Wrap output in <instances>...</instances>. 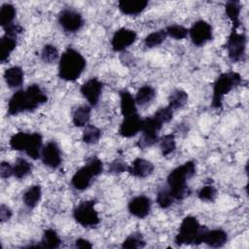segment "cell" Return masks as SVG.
Wrapping results in <instances>:
<instances>
[{
	"instance_id": "5",
	"label": "cell",
	"mask_w": 249,
	"mask_h": 249,
	"mask_svg": "<svg viewBox=\"0 0 249 249\" xmlns=\"http://www.w3.org/2000/svg\"><path fill=\"white\" fill-rule=\"evenodd\" d=\"M10 146L13 150L25 152L29 158L37 160L41 155L42 135L38 132L27 133L20 131L11 137Z\"/></svg>"
},
{
	"instance_id": "6",
	"label": "cell",
	"mask_w": 249,
	"mask_h": 249,
	"mask_svg": "<svg viewBox=\"0 0 249 249\" xmlns=\"http://www.w3.org/2000/svg\"><path fill=\"white\" fill-rule=\"evenodd\" d=\"M103 170V163L97 158H91L87 164L78 169L71 179L72 186L79 191L86 190L91 184L93 178Z\"/></svg>"
},
{
	"instance_id": "18",
	"label": "cell",
	"mask_w": 249,
	"mask_h": 249,
	"mask_svg": "<svg viewBox=\"0 0 249 249\" xmlns=\"http://www.w3.org/2000/svg\"><path fill=\"white\" fill-rule=\"evenodd\" d=\"M146 0H121L118 2L119 10L127 16H136L141 14L147 7Z\"/></svg>"
},
{
	"instance_id": "12",
	"label": "cell",
	"mask_w": 249,
	"mask_h": 249,
	"mask_svg": "<svg viewBox=\"0 0 249 249\" xmlns=\"http://www.w3.org/2000/svg\"><path fill=\"white\" fill-rule=\"evenodd\" d=\"M135 40V31L128 28H120L114 33L111 40V46L115 52H122L132 45Z\"/></svg>"
},
{
	"instance_id": "24",
	"label": "cell",
	"mask_w": 249,
	"mask_h": 249,
	"mask_svg": "<svg viewBox=\"0 0 249 249\" xmlns=\"http://www.w3.org/2000/svg\"><path fill=\"white\" fill-rule=\"evenodd\" d=\"M90 112H91L90 106L87 104L79 106L73 113V117H72L73 124L79 127L86 126L87 124H89Z\"/></svg>"
},
{
	"instance_id": "13",
	"label": "cell",
	"mask_w": 249,
	"mask_h": 249,
	"mask_svg": "<svg viewBox=\"0 0 249 249\" xmlns=\"http://www.w3.org/2000/svg\"><path fill=\"white\" fill-rule=\"evenodd\" d=\"M102 88L103 85L98 79L90 78L82 85L80 91L88 100L90 106H95L98 103L99 97L101 95Z\"/></svg>"
},
{
	"instance_id": "37",
	"label": "cell",
	"mask_w": 249,
	"mask_h": 249,
	"mask_svg": "<svg viewBox=\"0 0 249 249\" xmlns=\"http://www.w3.org/2000/svg\"><path fill=\"white\" fill-rule=\"evenodd\" d=\"M165 31H166L167 35H169L170 37H172L176 40L184 39L185 37H187V35L189 33V30L186 27H184L182 25H179V24L169 25V26L166 27Z\"/></svg>"
},
{
	"instance_id": "41",
	"label": "cell",
	"mask_w": 249,
	"mask_h": 249,
	"mask_svg": "<svg viewBox=\"0 0 249 249\" xmlns=\"http://www.w3.org/2000/svg\"><path fill=\"white\" fill-rule=\"evenodd\" d=\"M127 168H128V165L120 159L115 160L109 164V172L114 174H119L124 171H127Z\"/></svg>"
},
{
	"instance_id": "36",
	"label": "cell",
	"mask_w": 249,
	"mask_h": 249,
	"mask_svg": "<svg viewBox=\"0 0 249 249\" xmlns=\"http://www.w3.org/2000/svg\"><path fill=\"white\" fill-rule=\"evenodd\" d=\"M173 196L168 189H161L157 194V203L160 208H168L173 203Z\"/></svg>"
},
{
	"instance_id": "9",
	"label": "cell",
	"mask_w": 249,
	"mask_h": 249,
	"mask_svg": "<svg viewBox=\"0 0 249 249\" xmlns=\"http://www.w3.org/2000/svg\"><path fill=\"white\" fill-rule=\"evenodd\" d=\"M228 55L233 62L243 59L246 49V37L243 33H238L236 29H232L226 44Z\"/></svg>"
},
{
	"instance_id": "21",
	"label": "cell",
	"mask_w": 249,
	"mask_h": 249,
	"mask_svg": "<svg viewBox=\"0 0 249 249\" xmlns=\"http://www.w3.org/2000/svg\"><path fill=\"white\" fill-rule=\"evenodd\" d=\"M121 112L124 117L136 114V102L131 93L125 89L120 91Z\"/></svg>"
},
{
	"instance_id": "23",
	"label": "cell",
	"mask_w": 249,
	"mask_h": 249,
	"mask_svg": "<svg viewBox=\"0 0 249 249\" xmlns=\"http://www.w3.org/2000/svg\"><path fill=\"white\" fill-rule=\"evenodd\" d=\"M41 196H42L41 186L33 185V186H30L24 192L23 196H22V200H23L24 204L27 207L33 208L39 203V201L41 200Z\"/></svg>"
},
{
	"instance_id": "15",
	"label": "cell",
	"mask_w": 249,
	"mask_h": 249,
	"mask_svg": "<svg viewBox=\"0 0 249 249\" xmlns=\"http://www.w3.org/2000/svg\"><path fill=\"white\" fill-rule=\"evenodd\" d=\"M152 202L146 196H137L131 198L128 202L127 208L131 215L139 219H143L149 215L151 211Z\"/></svg>"
},
{
	"instance_id": "40",
	"label": "cell",
	"mask_w": 249,
	"mask_h": 249,
	"mask_svg": "<svg viewBox=\"0 0 249 249\" xmlns=\"http://www.w3.org/2000/svg\"><path fill=\"white\" fill-rule=\"evenodd\" d=\"M216 196L217 190L212 185H206L198 192V197L203 201H213Z\"/></svg>"
},
{
	"instance_id": "28",
	"label": "cell",
	"mask_w": 249,
	"mask_h": 249,
	"mask_svg": "<svg viewBox=\"0 0 249 249\" xmlns=\"http://www.w3.org/2000/svg\"><path fill=\"white\" fill-rule=\"evenodd\" d=\"M188 101V94L183 89H175L168 96V106L172 110L182 108Z\"/></svg>"
},
{
	"instance_id": "20",
	"label": "cell",
	"mask_w": 249,
	"mask_h": 249,
	"mask_svg": "<svg viewBox=\"0 0 249 249\" xmlns=\"http://www.w3.org/2000/svg\"><path fill=\"white\" fill-rule=\"evenodd\" d=\"M23 71L19 66H12L6 69L4 73V79L9 88L15 89L18 88L23 83Z\"/></svg>"
},
{
	"instance_id": "14",
	"label": "cell",
	"mask_w": 249,
	"mask_h": 249,
	"mask_svg": "<svg viewBox=\"0 0 249 249\" xmlns=\"http://www.w3.org/2000/svg\"><path fill=\"white\" fill-rule=\"evenodd\" d=\"M41 159L45 165L57 168L61 163V152L54 141L48 142L41 151Z\"/></svg>"
},
{
	"instance_id": "10",
	"label": "cell",
	"mask_w": 249,
	"mask_h": 249,
	"mask_svg": "<svg viewBox=\"0 0 249 249\" xmlns=\"http://www.w3.org/2000/svg\"><path fill=\"white\" fill-rule=\"evenodd\" d=\"M58 22L64 31L74 33L82 28L84 19L80 13L71 9H64L58 15Z\"/></svg>"
},
{
	"instance_id": "33",
	"label": "cell",
	"mask_w": 249,
	"mask_h": 249,
	"mask_svg": "<svg viewBox=\"0 0 249 249\" xmlns=\"http://www.w3.org/2000/svg\"><path fill=\"white\" fill-rule=\"evenodd\" d=\"M167 37L166 31L161 29L156 32H153L151 34H149L146 38H145V46L147 48H155L157 46H160Z\"/></svg>"
},
{
	"instance_id": "2",
	"label": "cell",
	"mask_w": 249,
	"mask_h": 249,
	"mask_svg": "<svg viewBox=\"0 0 249 249\" xmlns=\"http://www.w3.org/2000/svg\"><path fill=\"white\" fill-rule=\"evenodd\" d=\"M196 173V164L194 161H187L184 164L173 169L167 176L168 190L176 200H182L191 194V189L187 181Z\"/></svg>"
},
{
	"instance_id": "26",
	"label": "cell",
	"mask_w": 249,
	"mask_h": 249,
	"mask_svg": "<svg viewBox=\"0 0 249 249\" xmlns=\"http://www.w3.org/2000/svg\"><path fill=\"white\" fill-rule=\"evenodd\" d=\"M226 14L232 23V29H237L240 26L239 14L241 10L240 3L238 1H228L226 4Z\"/></svg>"
},
{
	"instance_id": "19",
	"label": "cell",
	"mask_w": 249,
	"mask_h": 249,
	"mask_svg": "<svg viewBox=\"0 0 249 249\" xmlns=\"http://www.w3.org/2000/svg\"><path fill=\"white\" fill-rule=\"evenodd\" d=\"M228 241V234L223 230H207L203 235L202 243L207 244L210 247L218 248L222 247Z\"/></svg>"
},
{
	"instance_id": "3",
	"label": "cell",
	"mask_w": 249,
	"mask_h": 249,
	"mask_svg": "<svg viewBox=\"0 0 249 249\" xmlns=\"http://www.w3.org/2000/svg\"><path fill=\"white\" fill-rule=\"evenodd\" d=\"M87 65L84 56L75 49H66L60 56L58 65V75L59 77L68 82L76 81Z\"/></svg>"
},
{
	"instance_id": "31",
	"label": "cell",
	"mask_w": 249,
	"mask_h": 249,
	"mask_svg": "<svg viewBox=\"0 0 249 249\" xmlns=\"http://www.w3.org/2000/svg\"><path fill=\"white\" fill-rule=\"evenodd\" d=\"M32 171V164L25 159L18 158L14 164V176L18 179H21L27 176Z\"/></svg>"
},
{
	"instance_id": "42",
	"label": "cell",
	"mask_w": 249,
	"mask_h": 249,
	"mask_svg": "<svg viewBox=\"0 0 249 249\" xmlns=\"http://www.w3.org/2000/svg\"><path fill=\"white\" fill-rule=\"evenodd\" d=\"M158 141H159V137H154V136H150L142 133V135L137 141V146L140 149H146L148 147L155 145Z\"/></svg>"
},
{
	"instance_id": "11",
	"label": "cell",
	"mask_w": 249,
	"mask_h": 249,
	"mask_svg": "<svg viewBox=\"0 0 249 249\" xmlns=\"http://www.w3.org/2000/svg\"><path fill=\"white\" fill-rule=\"evenodd\" d=\"M192 42L199 47L212 39V27L205 20H197L189 30Z\"/></svg>"
},
{
	"instance_id": "34",
	"label": "cell",
	"mask_w": 249,
	"mask_h": 249,
	"mask_svg": "<svg viewBox=\"0 0 249 249\" xmlns=\"http://www.w3.org/2000/svg\"><path fill=\"white\" fill-rule=\"evenodd\" d=\"M160 147L161 151V155L166 157L170 155L176 148L175 137L173 134H166L160 140Z\"/></svg>"
},
{
	"instance_id": "27",
	"label": "cell",
	"mask_w": 249,
	"mask_h": 249,
	"mask_svg": "<svg viewBox=\"0 0 249 249\" xmlns=\"http://www.w3.org/2000/svg\"><path fill=\"white\" fill-rule=\"evenodd\" d=\"M162 124L159 122L154 116L143 119L142 122V128L141 131L143 134L154 136V137H159V131L161 129Z\"/></svg>"
},
{
	"instance_id": "30",
	"label": "cell",
	"mask_w": 249,
	"mask_h": 249,
	"mask_svg": "<svg viewBox=\"0 0 249 249\" xmlns=\"http://www.w3.org/2000/svg\"><path fill=\"white\" fill-rule=\"evenodd\" d=\"M156 95V90L151 86H143L141 87L135 95V102L139 105H145L153 100Z\"/></svg>"
},
{
	"instance_id": "1",
	"label": "cell",
	"mask_w": 249,
	"mask_h": 249,
	"mask_svg": "<svg viewBox=\"0 0 249 249\" xmlns=\"http://www.w3.org/2000/svg\"><path fill=\"white\" fill-rule=\"evenodd\" d=\"M47 95L39 85H31L26 89L16 91L8 101V114L16 116L26 111H33L46 103Z\"/></svg>"
},
{
	"instance_id": "7",
	"label": "cell",
	"mask_w": 249,
	"mask_h": 249,
	"mask_svg": "<svg viewBox=\"0 0 249 249\" xmlns=\"http://www.w3.org/2000/svg\"><path fill=\"white\" fill-rule=\"evenodd\" d=\"M241 80V76L233 71L221 74L213 86L212 106L216 109H220L222 107V100L224 95L229 93L232 89L239 86Z\"/></svg>"
},
{
	"instance_id": "45",
	"label": "cell",
	"mask_w": 249,
	"mask_h": 249,
	"mask_svg": "<svg viewBox=\"0 0 249 249\" xmlns=\"http://www.w3.org/2000/svg\"><path fill=\"white\" fill-rule=\"evenodd\" d=\"M12 217V210L5 204H1L0 206V221L4 223L8 221Z\"/></svg>"
},
{
	"instance_id": "16",
	"label": "cell",
	"mask_w": 249,
	"mask_h": 249,
	"mask_svg": "<svg viewBox=\"0 0 249 249\" xmlns=\"http://www.w3.org/2000/svg\"><path fill=\"white\" fill-rule=\"evenodd\" d=\"M124 118V119L119 128V133L123 137H132L136 135L139 131H141L143 119H141L137 114H133Z\"/></svg>"
},
{
	"instance_id": "22",
	"label": "cell",
	"mask_w": 249,
	"mask_h": 249,
	"mask_svg": "<svg viewBox=\"0 0 249 249\" xmlns=\"http://www.w3.org/2000/svg\"><path fill=\"white\" fill-rule=\"evenodd\" d=\"M17 47V37L4 34L0 39V61L4 63Z\"/></svg>"
},
{
	"instance_id": "39",
	"label": "cell",
	"mask_w": 249,
	"mask_h": 249,
	"mask_svg": "<svg viewBox=\"0 0 249 249\" xmlns=\"http://www.w3.org/2000/svg\"><path fill=\"white\" fill-rule=\"evenodd\" d=\"M154 117L159 121L162 124H166L168 122H170L172 120V117H173V110L169 107V106H166V107H161L160 108L155 114H154Z\"/></svg>"
},
{
	"instance_id": "38",
	"label": "cell",
	"mask_w": 249,
	"mask_h": 249,
	"mask_svg": "<svg viewBox=\"0 0 249 249\" xmlns=\"http://www.w3.org/2000/svg\"><path fill=\"white\" fill-rule=\"evenodd\" d=\"M41 57L45 62L52 63L58 57V51L53 45H46L42 50Z\"/></svg>"
},
{
	"instance_id": "43",
	"label": "cell",
	"mask_w": 249,
	"mask_h": 249,
	"mask_svg": "<svg viewBox=\"0 0 249 249\" xmlns=\"http://www.w3.org/2000/svg\"><path fill=\"white\" fill-rule=\"evenodd\" d=\"M11 175H14V166H12L7 161H2L0 165V176L3 179L9 178Z\"/></svg>"
},
{
	"instance_id": "25",
	"label": "cell",
	"mask_w": 249,
	"mask_h": 249,
	"mask_svg": "<svg viewBox=\"0 0 249 249\" xmlns=\"http://www.w3.org/2000/svg\"><path fill=\"white\" fill-rule=\"evenodd\" d=\"M61 240L53 230H46L42 236L40 243L34 245L32 247H39V248H57L59 247Z\"/></svg>"
},
{
	"instance_id": "35",
	"label": "cell",
	"mask_w": 249,
	"mask_h": 249,
	"mask_svg": "<svg viewBox=\"0 0 249 249\" xmlns=\"http://www.w3.org/2000/svg\"><path fill=\"white\" fill-rule=\"evenodd\" d=\"M145 246V241L140 232H133L128 235L122 244L123 248H142Z\"/></svg>"
},
{
	"instance_id": "44",
	"label": "cell",
	"mask_w": 249,
	"mask_h": 249,
	"mask_svg": "<svg viewBox=\"0 0 249 249\" xmlns=\"http://www.w3.org/2000/svg\"><path fill=\"white\" fill-rule=\"evenodd\" d=\"M4 30H5V34L17 37L19 33L22 32V27L20 25H18V24H14L13 23V24L5 27Z\"/></svg>"
},
{
	"instance_id": "32",
	"label": "cell",
	"mask_w": 249,
	"mask_h": 249,
	"mask_svg": "<svg viewBox=\"0 0 249 249\" xmlns=\"http://www.w3.org/2000/svg\"><path fill=\"white\" fill-rule=\"evenodd\" d=\"M101 130L93 124H87L83 132V141L87 144H95L99 141Z\"/></svg>"
},
{
	"instance_id": "46",
	"label": "cell",
	"mask_w": 249,
	"mask_h": 249,
	"mask_svg": "<svg viewBox=\"0 0 249 249\" xmlns=\"http://www.w3.org/2000/svg\"><path fill=\"white\" fill-rule=\"evenodd\" d=\"M75 247L77 248H91L92 245L91 243L87 240V239H84V238H78L76 241H75Z\"/></svg>"
},
{
	"instance_id": "17",
	"label": "cell",
	"mask_w": 249,
	"mask_h": 249,
	"mask_svg": "<svg viewBox=\"0 0 249 249\" xmlns=\"http://www.w3.org/2000/svg\"><path fill=\"white\" fill-rule=\"evenodd\" d=\"M153 171H154L153 163L147 160L140 159V158L135 159L131 162V164L128 165V168H127V172L130 175L138 178L148 177L153 173Z\"/></svg>"
},
{
	"instance_id": "4",
	"label": "cell",
	"mask_w": 249,
	"mask_h": 249,
	"mask_svg": "<svg viewBox=\"0 0 249 249\" xmlns=\"http://www.w3.org/2000/svg\"><path fill=\"white\" fill-rule=\"evenodd\" d=\"M208 229L204 226H201L196 217L187 216L183 219L179 231L175 236L174 242L177 245L182 244H195L198 245L202 243V238L205 231Z\"/></svg>"
},
{
	"instance_id": "29",
	"label": "cell",
	"mask_w": 249,
	"mask_h": 249,
	"mask_svg": "<svg viewBox=\"0 0 249 249\" xmlns=\"http://www.w3.org/2000/svg\"><path fill=\"white\" fill-rule=\"evenodd\" d=\"M16 17V9L12 4H3L0 9V24L3 28L13 24Z\"/></svg>"
},
{
	"instance_id": "8",
	"label": "cell",
	"mask_w": 249,
	"mask_h": 249,
	"mask_svg": "<svg viewBox=\"0 0 249 249\" xmlns=\"http://www.w3.org/2000/svg\"><path fill=\"white\" fill-rule=\"evenodd\" d=\"M95 200H86L78 204L73 211V217L83 227H94L99 224L98 213L94 208Z\"/></svg>"
}]
</instances>
